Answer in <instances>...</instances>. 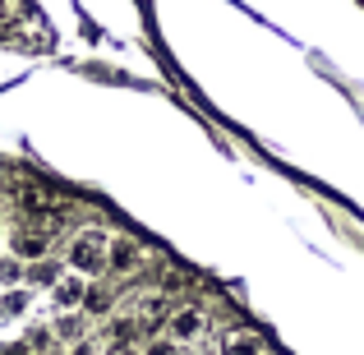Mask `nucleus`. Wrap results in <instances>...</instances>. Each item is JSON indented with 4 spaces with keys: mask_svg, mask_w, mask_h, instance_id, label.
Wrapping results in <instances>:
<instances>
[{
    "mask_svg": "<svg viewBox=\"0 0 364 355\" xmlns=\"http://www.w3.org/2000/svg\"><path fill=\"white\" fill-rule=\"evenodd\" d=\"M70 263L79 272H102L107 267V235L102 231H79L70 240Z\"/></svg>",
    "mask_w": 364,
    "mask_h": 355,
    "instance_id": "obj_1",
    "label": "nucleus"
},
{
    "mask_svg": "<svg viewBox=\"0 0 364 355\" xmlns=\"http://www.w3.org/2000/svg\"><path fill=\"white\" fill-rule=\"evenodd\" d=\"M46 249H51V235L42 231V226H23V231L14 235V258H28V263H42Z\"/></svg>",
    "mask_w": 364,
    "mask_h": 355,
    "instance_id": "obj_2",
    "label": "nucleus"
},
{
    "mask_svg": "<svg viewBox=\"0 0 364 355\" xmlns=\"http://www.w3.org/2000/svg\"><path fill=\"white\" fill-rule=\"evenodd\" d=\"M171 332H176V341H194L198 332H203V309H198V304L176 309V314H171Z\"/></svg>",
    "mask_w": 364,
    "mask_h": 355,
    "instance_id": "obj_3",
    "label": "nucleus"
},
{
    "mask_svg": "<svg viewBox=\"0 0 364 355\" xmlns=\"http://www.w3.org/2000/svg\"><path fill=\"white\" fill-rule=\"evenodd\" d=\"M23 213H42V217H55V213H65V198H55L51 189H23Z\"/></svg>",
    "mask_w": 364,
    "mask_h": 355,
    "instance_id": "obj_4",
    "label": "nucleus"
},
{
    "mask_svg": "<svg viewBox=\"0 0 364 355\" xmlns=\"http://www.w3.org/2000/svg\"><path fill=\"white\" fill-rule=\"evenodd\" d=\"M139 263V245L134 240H107V267L111 272H129Z\"/></svg>",
    "mask_w": 364,
    "mask_h": 355,
    "instance_id": "obj_5",
    "label": "nucleus"
},
{
    "mask_svg": "<svg viewBox=\"0 0 364 355\" xmlns=\"http://www.w3.org/2000/svg\"><path fill=\"white\" fill-rule=\"evenodd\" d=\"M217 355H263V341H258V332H231Z\"/></svg>",
    "mask_w": 364,
    "mask_h": 355,
    "instance_id": "obj_6",
    "label": "nucleus"
},
{
    "mask_svg": "<svg viewBox=\"0 0 364 355\" xmlns=\"http://www.w3.org/2000/svg\"><path fill=\"white\" fill-rule=\"evenodd\" d=\"M55 304H60V309H79V304H83V282L65 277V282L55 286Z\"/></svg>",
    "mask_w": 364,
    "mask_h": 355,
    "instance_id": "obj_7",
    "label": "nucleus"
},
{
    "mask_svg": "<svg viewBox=\"0 0 364 355\" xmlns=\"http://www.w3.org/2000/svg\"><path fill=\"white\" fill-rule=\"evenodd\" d=\"M107 304H111L107 291H83V309L88 314H107Z\"/></svg>",
    "mask_w": 364,
    "mask_h": 355,
    "instance_id": "obj_8",
    "label": "nucleus"
},
{
    "mask_svg": "<svg viewBox=\"0 0 364 355\" xmlns=\"http://www.w3.org/2000/svg\"><path fill=\"white\" fill-rule=\"evenodd\" d=\"M28 282H33V286L55 282V267H51V263H33V267H28Z\"/></svg>",
    "mask_w": 364,
    "mask_h": 355,
    "instance_id": "obj_9",
    "label": "nucleus"
},
{
    "mask_svg": "<svg viewBox=\"0 0 364 355\" xmlns=\"http://www.w3.org/2000/svg\"><path fill=\"white\" fill-rule=\"evenodd\" d=\"M180 346H176V341H166V337H152L148 341V346H143V355H176Z\"/></svg>",
    "mask_w": 364,
    "mask_h": 355,
    "instance_id": "obj_10",
    "label": "nucleus"
},
{
    "mask_svg": "<svg viewBox=\"0 0 364 355\" xmlns=\"http://www.w3.org/2000/svg\"><path fill=\"white\" fill-rule=\"evenodd\" d=\"M23 300H28L23 291H9L5 300H0V314H18V309H23Z\"/></svg>",
    "mask_w": 364,
    "mask_h": 355,
    "instance_id": "obj_11",
    "label": "nucleus"
},
{
    "mask_svg": "<svg viewBox=\"0 0 364 355\" xmlns=\"http://www.w3.org/2000/svg\"><path fill=\"white\" fill-rule=\"evenodd\" d=\"M18 277H23V267H18L14 258H9V263H0V282H18Z\"/></svg>",
    "mask_w": 364,
    "mask_h": 355,
    "instance_id": "obj_12",
    "label": "nucleus"
}]
</instances>
